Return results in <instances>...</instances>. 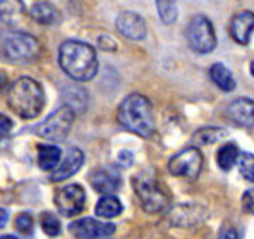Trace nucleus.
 Masks as SVG:
<instances>
[{
  "label": "nucleus",
  "mask_w": 254,
  "mask_h": 239,
  "mask_svg": "<svg viewBox=\"0 0 254 239\" xmlns=\"http://www.w3.org/2000/svg\"><path fill=\"white\" fill-rule=\"evenodd\" d=\"M58 64L76 82H88L99 71L96 50L79 40H66L60 46Z\"/></svg>",
  "instance_id": "f257e3e1"
},
{
  "label": "nucleus",
  "mask_w": 254,
  "mask_h": 239,
  "mask_svg": "<svg viewBox=\"0 0 254 239\" xmlns=\"http://www.w3.org/2000/svg\"><path fill=\"white\" fill-rule=\"evenodd\" d=\"M98 43L103 50H108V51H115L116 50V43L109 36H100Z\"/></svg>",
  "instance_id": "7c9ffc66"
},
{
  "label": "nucleus",
  "mask_w": 254,
  "mask_h": 239,
  "mask_svg": "<svg viewBox=\"0 0 254 239\" xmlns=\"http://www.w3.org/2000/svg\"><path fill=\"white\" fill-rule=\"evenodd\" d=\"M229 135L226 129L219 128V126H208V128H202L196 130L192 135V143L193 146H210L220 142L222 139H225Z\"/></svg>",
  "instance_id": "4be33fe9"
},
{
  "label": "nucleus",
  "mask_w": 254,
  "mask_h": 239,
  "mask_svg": "<svg viewBox=\"0 0 254 239\" xmlns=\"http://www.w3.org/2000/svg\"><path fill=\"white\" fill-rule=\"evenodd\" d=\"M254 31V13L243 10L236 13L229 21V34L240 46H247Z\"/></svg>",
  "instance_id": "4468645a"
},
{
  "label": "nucleus",
  "mask_w": 254,
  "mask_h": 239,
  "mask_svg": "<svg viewBox=\"0 0 254 239\" xmlns=\"http://www.w3.org/2000/svg\"><path fill=\"white\" fill-rule=\"evenodd\" d=\"M119 125L127 132L143 139H150L154 133V113L148 98L141 93H130L116 110Z\"/></svg>",
  "instance_id": "f03ea898"
},
{
  "label": "nucleus",
  "mask_w": 254,
  "mask_h": 239,
  "mask_svg": "<svg viewBox=\"0 0 254 239\" xmlns=\"http://www.w3.org/2000/svg\"><path fill=\"white\" fill-rule=\"evenodd\" d=\"M26 16V4L23 0H0V24L14 27Z\"/></svg>",
  "instance_id": "a211bd4d"
},
{
  "label": "nucleus",
  "mask_w": 254,
  "mask_h": 239,
  "mask_svg": "<svg viewBox=\"0 0 254 239\" xmlns=\"http://www.w3.org/2000/svg\"><path fill=\"white\" fill-rule=\"evenodd\" d=\"M242 208L243 211L254 215V188L252 190H246L242 195Z\"/></svg>",
  "instance_id": "cd10ccee"
},
{
  "label": "nucleus",
  "mask_w": 254,
  "mask_h": 239,
  "mask_svg": "<svg viewBox=\"0 0 254 239\" xmlns=\"http://www.w3.org/2000/svg\"><path fill=\"white\" fill-rule=\"evenodd\" d=\"M133 188L140 200L141 208L147 214H160L171 204L170 194L167 193L153 168H144L137 173L133 177Z\"/></svg>",
  "instance_id": "20e7f679"
},
{
  "label": "nucleus",
  "mask_w": 254,
  "mask_h": 239,
  "mask_svg": "<svg viewBox=\"0 0 254 239\" xmlns=\"http://www.w3.org/2000/svg\"><path fill=\"white\" fill-rule=\"evenodd\" d=\"M133 161H134V155H133L131 150H122V152H119L118 157H116L118 167L127 168V167H130V165L133 164Z\"/></svg>",
  "instance_id": "c85d7f7f"
},
{
  "label": "nucleus",
  "mask_w": 254,
  "mask_h": 239,
  "mask_svg": "<svg viewBox=\"0 0 254 239\" xmlns=\"http://www.w3.org/2000/svg\"><path fill=\"white\" fill-rule=\"evenodd\" d=\"M239 173L249 183H254V155L249 152H243L237 159Z\"/></svg>",
  "instance_id": "a878e982"
},
{
  "label": "nucleus",
  "mask_w": 254,
  "mask_h": 239,
  "mask_svg": "<svg viewBox=\"0 0 254 239\" xmlns=\"http://www.w3.org/2000/svg\"><path fill=\"white\" fill-rule=\"evenodd\" d=\"M219 237L220 238H239V234L233 228H222L219 232Z\"/></svg>",
  "instance_id": "2f4dec72"
},
{
  "label": "nucleus",
  "mask_w": 254,
  "mask_h": 239,
  "mask_svg": "<svg viewBox=\"0 0 254 239\" xmlns=\"http://www.w3.org/2000/svg\"><path fill=\"white\" fill-rule=\"evenodd\" d=\"M226 116L236 126L245 129L254 128V101L250 98L233 99L227 105Z\"/></svg>",
  "instance_id": "2eb2a0df"
},
{
  "label": "nucleus",
  "mask_w": 254,
  "mask_h": 239,
  "mask_svg": "<svg viewBox=\"0 0 254 239\" xmlns=\"http://www.w3.org/2000/svg\"><path fill=\"white\" fill-rule=\"evenodd\" d=\"M203 165V155L196 146H190L178 152L170 159L168 170L174 177L196 180Z\"/></svg>",
  "instance_id": "6e6552de"
},
{
  "label": "nucleus",
  "mask_w": 254,
  "mask_h": 239,
  "mask_svg": "<svg viewBox=\"0 0 254 239\" xmlns=\"http://www.w3.org/2000/svg\"><path fill=\"white\" fill-rule=\"evenodd\" d=\"M6 101L11 112L24 120L36 119L46 108V92L30 77H20L7 89Z\"/></svg>",
  "instance_id": "7ed1b4c3"
},
{
  "label": "nucleus",
  "mask_w": 254,
  "mask_h": 239,
  "mask_svg": "<svg viewBox=\"0 0 254 239\" xmlns=\"http://www.w3.org/2000/svg\"><path fill=\"white\" fill-rule=\"evenodd\" d=\"M14 230L23 237H33L34 235V218L30 212H20L14 218Z\"/></svg>",
  "instance_id": "bb28decb"
},
{
  "label": "nucleus",
  "mask_w": 254,
  "mask_h": 239,
  "mask_svg": "<svg viewBox=\"0 0 254 239\" xmlns=\"http://www.w3.org/2000/svg\"><path fill=\"white\" fill-rule=\"evenodd\" d=\"M68 232L73 238H106L116 232V225L86 217L71 222L68 225Z\"/></svg>",
  "instance_id": "9d476101"
},
{
  "label": "nucleus",
  "mask_w": 254,
  "mask_h": 239,
  "mask_svg": "<svg viewBox=\"0 0 254 239\" xmlns=\"http://www.w3.org/2000/svg\"><path fill=\"white\" fill-rule=\"evenodd\" d=\"M86 194L83 187L79 184H68L63 188H60L54 195V204L58 212L71 218L75 215H79L85 208Z\"/></svg>",
  "instance_id": "1a4fd4ad"
},
{
  "label": "nucleus",
  "mask_w": 254,
  "mask_h": 239,
  "mask_svg": "<svg viewBox=\"0 0 254 239\" xmlns=\"http://www.w3.org/2000/svg\"><path fill=\"white\" fill-rule=\"evenodd\" d=\"M40 227H41L43 232L46 235H48V237H51V238L58 237L61 234V221H60V218L55 215L54 212H41V215H40Z\"/></svg>",
  "instance_id": "393cba45"
},
{
  "label": "nucleus",
  "mask_w": 254,
  "mask_h": 239,
  "mask_svg": "<svg viewBox=\"0 0 254 239\" xmlns=\"http://www.w3.org/2000/svg\"><path fill=\"white\" fill-rule=\"evenodd\" d=\"M13 130V120L9 116L0 113V140L6 139Z\"/></svg>",
  "instance_id": "c756f323"
},
{
  "label": "nucleus",
  "mask_w": 254,
  "mask_h": 239,
  "mask_svg": "<svg viewBox=\"0 0 254 239\" xmlns=\"http://www.w3.org/2000/svg\"><path fill=\"white\" fill-rule=\"evenodd\" d=\"M206 210L199 205V204H180L170 212V220L171 224L175 227H181V228H190L193 225H198L199 222L205 220Z\"/></svg>",
  "instance_id": "ddd939ff"
},
{
  "label": "nucleus",
  "mask_w": 254,
  "mask_h": 239,
  "mask_svg": "<svg viewBox=\"0 0 254 239\" xmlns=\"http://www.w3.org/2000/svg\"><path fill=\"white\" fill-rule=\"evenodd\" d=\"M115 26L123 37L133 41H141L147 37L145 20L133 10L120 11L115 20Z\"/></svg>",
  "instance_id": "9b49d317"
},
{
  "label": "nucleus",
  "mask_w": 254,
  "mask_h": 239,
  "mask_svg": "<svg viewBox=\"0 0 254 239\" xmlns=\"http://www.w3.org/2000/svg\"><path fill=\"white\" fill-rule=\"evenodd\" d=\"M61 149L54 145H44L38 143L37 145V165L43 171H53L60 164L61 160Z\"/></svg>",
  "instance_id": "6ab92c4d"
},
{
  "label": "nucleus",
  "mask_w": 254,
  "mask_h": 239,
  "mask_svg": "<svg viewBox=\"0 0 254 239\" xmlns=\"http://www.w3.org/2000/svg\"><path fill=\"white\" fill-rule=\"evenodd\" d=\"M36 37L23 31H6L0 34V55L10 64H28L40 54Z\"/></svg>",
  "instance_id": "39448f33"
},
{
  "label": "nucleus",
  "mask_w": 254,
  "mask_h": 239,
  "mask_svg": "<svg viewBox=\"0 0 254 239\" xmlns=\"http://www.w3.org/2000/svg\"><path fill=\"white\" fill-rule=\"evenodd\" d=\"M155 7L158 17L165 26H171L178 18L177 0H155Z\"/></svg>",
  "instance_id": "b1692460"
},
{
  "label": "nucleus",
  "mask_w": 254,
  "mask_h": 239,
  "mask_svg": "<svg viewBox=\"0 0 254 239\" xmlns=\"http://www.w3.org/2000/svg\"><path fill=\"white\" fill-rule=\"evenodd\" d=\"M250 74L254 77V61H252V64H250Z\"/></svg>",
  "instance_id": "f704fd0d"
},
{
  "label": "nucleus",
  "mask_w": 254,
  "mask_h": 239,
  "mask_svg": "<svg viewBox=\"0 0 254 239\" xmlns=\"http://www.w3.org/2000/svg\"><path fill=\"white\" fill-rule=\"evenodd\" d=\"M122 212H123V204L116 195H112V194L102 195L95 207V215L103 220L116 218Z\"/></svg>",
  "instance_id": "412c9836"
},
{
  "label": "nucleus",
  "mask_w": 254,
  "mask_h": 239,
  "mask_svg": "<svg viewBox=\"0 0 254 239\" xmlns=\"http://www.w3.org/2000/svg\"><path fill=\"white\" fill-rule=\"evenodd\" d=\"M31 18L41 26H54L61 21V13L51 1L38 0L30 7Z\"/></svg>",
  "instance_id": "f3484780"
},
{
  "label": "nucleus",
  "mask_w": 254,
  "mask_h": 239,
  "mask_svg": "<svg viewBox=\"0 0 254 239\" xmlns=\"http://www.w3.org/2000/svg\"><path fill=\"white\" fill-rule=\"evenodd\" d=\"M10 214L6 208H0V230H3L9 222Z\"/></svg>",
  "instance_id": "473e14b6"
},
{
  "label": "nucleus",
  "mask_w": 254,
  "mask_h": 239,
  "mask_svg": "<svg viewBox=\"0 0 254 239\" xmlns=\"http://www.w3.org/2000/svg\"><path fill=\"white\" fill-rule=\"evenodd\" d=\"M209 77L219 89L223 92H233L236 88V80L233 74L222 63H215L209 68Z\"/></svg>",
  "instance_id": "aec40b11"
},
{
  "label": "nucleus",
  "mask_w": 254,
  "mask_h": 239,
  "mask_svg": "<svg viewBox=\"0 0 254 239\" xmlns=\"http://www.w3.org/2000/svg\"><path fill=\"white\" fill-rule=\"evenodd\" d=\"M85 163V155L81 149L78 147H71L68 149L66 155L64 157L63 163L60 165H57V168L53 170V173L50 175V180L53 183H58V181H64L71 178L72 175H75L79 168Z\"/></svg>",
  "instance_id": "dca6fc26"
},
{
  "label": "nucleus",
  "mask_w": 254,
  "mask_h": 239,
  "mask_svg": "<svg viewBox=\"0 0 254 239\" xmlns=\"http://www.w3.org/2000/svg\"><path fill=\"white\" fill-rule=\"evenodd\" d=\"M9 82V77H7V74L4 73V71H0V91L1 89H4V86L7 85Z\"/></svg>",
  "instance_id": "72a5a7b5"
},
{
  "label": "nucleus",
  "mask_w": 254,
  "mask_h": 239,
  "mask_svg": "<svg viewBox=\"0 0 254 239\" xmlns=\"http://www.w3.org/2000/svg\"><path fill=\"white\" fill-rule=\"evenodd\" d=\"M89 184L98 194H112L122 187V177L113 167H100L89 174Z\"/></svg>",
  "instance_id": "f8f14e48"
},
{
  "label": "nucleus",
  "mask_w": 254,
  "mask_h": 239,
  "mask_svg": "<svg viewBox=\"0 0 254 239\" xmlns=\"http://www.w3.org/2000/svg\"><path fill=\"white\" fill-rule=\"evenodd\" d=\"M185 37L192 51L198 54H209L218 46V37L212 21L205 14H196L190 18Z\"/></svg>",
  "instance_id": "0eeeda50"
},
{
  "label": "nucleus",
  "mask_w": 254,
  "mask_h": 239,
  "mask_svg": "<svg viewBox=\"0 0 254 239\" xmlns=\"http://www.w3.org/2000/svg\"><path fill=\"white\" fill-rule=\"evenodd\" d=\"M75 122V109L71 105H63L50 113L41 123L34 128V133L40 138L60 143L68 138Z\"/></svg>",
  "instance_id": "423d86ee"
},
{
  "label": "nucleus",
  "mask_w": 254,
  "mask_h": 239,
  "mask_svg": "<svg viewBox=\"0 0 254 239\" xmlns=\"http://www.w3.org/2000/svg\"><path fill=\"white\" fill-rule=\"evenodd\" d=\"M239 155H240V150L236 143H226L219 147L218 153H216V163L219 168L223 171H230L233 165L237 163Z\"/></svg>",
  "instance_id": "5701e85b"
}]
</instances>
